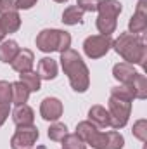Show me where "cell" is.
<instances>
[{"instance_id":"obj_1","label":"cell","mask_w":147,"mask_h":149,"mask_svg":"<svg viewBox=\"0 0 147 149\" xmlns=\"http://www.w3.org/2000/svg\"><path fill=\"white\" fill-rule=\"evenodd\" d=\"M61 64L64 73L69 78V83L74 92H85L90 85V76H88V68L80 57V54L71 49L64 50L61 54Z\"/></svg>"},{"instance_id":"obj_2","label":"cell","mask_w":147,"mask_h":149,"mask_svg":"<svg viewBox=\"0 0 147 149\" xmlns=\"http://www.w3.org/2000/svg\"><path fill=\"white\" fill-rule=\"evenodd\" d=\"M132 101H133V95H132V92L128 90L126 85L114 87L111 90L109 116H111V127L114 130H119V128H123L128 123L130 109H132Z\"/></svg>"},{"instance_id":"obj_3","label":"cell","mask_w":147,"mask_h":149,"mask_svg":"<svg viewBox=\"0 0 147 149\" xmlns=\"http://www.w3.org/2000/svg\"><path fill=\"white\" fill-rule=\"evenodd\" d=\"M114 50L130 64H146L147 57V47L144 35H132V33H123L116 42H112Z\"/></svg>"},{"instance_id":"obj_4","label":"cell","mask_w":147,"mask_h":149,"mask_svg":"<svg viewBox=\"0 0 147 149\" xmlns=\"http://www.w3.org/2000/svg\"><path fill=\"white\" fill-rule=\"evenodd\" d=\"M99 17H97V30L102 35L111 37V33L116 30V19L121 14L123 7L118 0H101L99 3Z\"/></svg>"},{"instance_id":"obj_5","label":"cell","mask_w":147,"mask_h":149,"mask_svg":"<svg viewBox=\"0 0 147 149\" xmlns=\"http://www.w3.org/2000/svg\"><path fill=\"white\" fill-rule=\"evenodd\" d=\"M71 45V35L61 30H43L37 37V47L42 52H54L59 50L61 54L68 50Z\"/></svg>"},{"instance_id":"obj_6","label":"cell","mask_w":147,"mask_h":149,"mask_svg":"<svg viewBox=\"0 0 147 149\" xmlns=\"http://www.w3.org/2000/svg\"><path fill=\"white\" fill-rule=\"evenodd\" d=\"M112 47V38L107 35H94L88 37L83 43V50L90 59H99L102 56H106Z\"/></svg>"},{"instance_id":"obj_7","label":"cell","mask_w":147,"mask_h":149,"mask_svg":"<svg viewBox=\"0 0 147 149\" xmlns=\"http://www.w3.org/2000/svg\"><path fill=\"white\" fill-rule=\"evenodd\" d=\"M37 139H38V128L35 125L17 127L16 134L10 139V148L12 149H30L35 146Z\"/></svg>"},{"instance_id":"obj_8","label":"cell","mask_w":147,"mask_h":149,"mask_svg":"<svg viewBox=\"0 0 147 149\" xmlns=\"http://www.w3.org/2000/svg\"><path fill=\"white\" fill-rule=\"evenodd\" d=\"M128 30L132 35H144L147 30V2L140 0L137 5L135 14L132 16L130 23H128Z\"/></svg>"},{"instance_id":"obj_9","label":"cell","mask_w":147,"mask_h":149,"mask_svg":"<svg viewBox=\"0 0 147 149\" xmlns=\"http://www.w3.org/2000/svg\"><path fill=\"white\" fill-rule=\"evenodd\" d=\"M40 114L47 121H55L62 116V102L55 97H45L40 104Z\"/></svg>"},{"instance_id":"obj_10","label":"cell","mask_w":147,"mask_h":149,"mask_svg":"<svg viewBox=\"0 0 147 149\" xmlns=\"http://www.w3.org/2000/svg\"><path fill=\"white\" fill-rule=\"evenodd\" d=\"M33 61H35V56H33L31 50H28V49H23V50H21V49H19L17 56L14 57V61H12L10 64H12V68H14L17 73H26V71H31Z\"/></svg>"},{"instance_id":"obj_11","label":"cell","mask_w":147,"mask_h":149,"mask_svg":"<svg viewBox=\"0 0 147 149\" xmlns=\"http://www.w3.org/2000/svg\"><path fill=\"white\" fill-rule=\"evenodd\" d=\"M88 120H90V123L95 125L97 128L111 127L109 111H106V108H102V106H92L90 111H88Z\"/></svg>"},{"instance_id":"obj_12","label":"cell","mask_w":147,"mask_h":149,"mask_svg":"<svg viewBox=\"0 0 147 149\" xmlns=\"http://www.w3.org/2000/svg\"><path fill=\"white\" fill-rule=\"evenodd\" d=\"M126 87L132 92L133 99H146L147 97V80L142 73L135 74V78L130 83H126Z\"/></svg>"},{"instance_id":"obj_13","label":"cell","mask_w":147,"mask_h":149,"mask_svg":"<svg viewBox=\"0 0 147 149\" xmlns=\"http://www.w3.org/2000/svg\"><path fill=\"white\" fill-rule=\"evenodd\" d=\"M12 120L17 127H26V125H33V120H35V113L30 106L23 104V106H17L16 111L12 113Z\"/></svg>"},{"instance_id":"obj_14","label":"cell","mask_w":147,"mask_h":149,"mask_svg":"<svg viewBox=\"0 0 147 149\" xmlns=\"http://www.w3.org/2000/svg\"><path fill=\"white\" fill-rule=\"evenodd\" d=\"M112 74H114L116 80H119L123 85H126V83H130L135 78L137 71L133 70V64H130V63H119V64H116L112 68Z\"/></svg>"},{"instance_id":"obj_15","label":"cell","mask_w":147,"mask_h":149,"mask_svg":"<svg viewBox=\"0 0 147 149\" xmlns=\"http://www.w3.org/2000/svg\"><path fill=\"white\" fill-rule=\"evenodd\" d=\"M38 76L43 80H54L57 76V63L52 57H43L38 63Z\"/></svg>"},{"instance_id":"obj_16","label":"cell","mask_w":147,"mask_h":149,"mask_svg":"<svg viewBox=\"0 0 147 149\" xmlns=\"http://www.w3.org/2000/svg\"><path fill=\"white\" fill-rule=\"evenodd\" d=\"M0 24H2V28H3L5 33H14V31H17L19 26H21V17H19L17 10L2 14V16H0Z\"/></svg>"},{"instance_id":"obj_17","label":"cell","mask_w":147,"mask_h":149,"mask_svg":"<svg viewBox=\"0 0 147 149\" xmlns=\"http://www.w3.org/2000/svg\"><path fill=\"white\" fill-rule=\"evenodd\" d=\"M17 52H19L17 43H16L14 40H5V42L0 45V61L9 64V63L14 61V57L17 56Z\"/></svg>"},{"instance_id":"obj_18","label":"cell","mask_w":147,"mask_h":149,"mask_svg":"<svg viewBox=\"0 0 147 149\" xmlns=\"http://www.w3.org/2000/svg\"><path fill=\"white\" fill-rule=\"evenodd\" d=\"M30 97V88L23 83V81H16L12 83V102L16 106H23Z\"/></svg>"},{"instance_id":"obj_19","label":"cell","mask_w":147,"mask_h":149,"mask_svg":"<svg viewBox=\"0 0 147 149\" xmlns=\"http://www.w3.org/2000/svg\"><path fill=\"white\" fill-rule=\"evenodd\" d=\"M62 23H64V24H69V26L83 23V10L78 9L76 5H69V7L62 12Z\"/></svg>"},{"instance_id":"obj_20","label":"cell","mask_w":147,"mask_h":149,"mask_svg":"<svg viewBox=\"0 0 147 149\" xmlns=\"http://www.w3.org/2000/svg\"><path fill=\"white\" fill-rule=\"evenodd\" d=\"M125 146V139L119 132L116 130H109L106 132V144H104V149H123Z\"/></svg>"},{"instance_id":"obj_21","label":"cell","mask_w":147,"mask_h":149,"mask_svg":"<svg viewBox=\"0 0 147 149\" xmlns=\"http://www.w3.org/2000/svg\"><path fill=\"white\" fill-rule=\"evenodd\" d=\"M21 80L19 81H23L28 88H30V92H38L40 90V76H38L37 71H26V73H21Z\"/></svg>"},{"instance_id":"obj_22","label":"cell","mask_w":147,"mask_h":149,"mask_svg":"<svg viewBox=\"0 0 147 149\" xmlns=\"http://www.w3.org/2000/svg\"><path fill=\"white\" fill-rule=\"evenodd\" d=\"M64 149H87V144L76 135V134H66V137L61 141Z\"/></svg>"},{"instance_id":"obj_23","label":"cell","mask_w":147,"mask_h":149,"mask_svg":"<svg viewBox=\"0 0 147 149\" xmlns=\"http://www.w3.org/2000/svg\"><path fill=\"white\" fill-rule=\"evenodd\" d=\"M68 134V127L64 123H54L50 128H49V137L50 141H55V142H61Z\"/></svg>"},{"instance_id":"obj_24","label":"cell","mask_w":147,"mask_h":149,"mask_svg":"<svg viewBox=\"0 0 147 149\" xmlns=\"http://www.w3.org/2000/svg\"><path fill=\"white\" fill-rule=\"evenodd\" d=\"M12 102V83L0 80V104H10Z\"/></svg>"},{"instance_id":"obj_25","label":"cell","mask_w":147,"mask_h":149,"mask_svg":"<svg viewBox=\"0 0 147 149\" xmlns=\"http://www.w3.org/2000/svg\"><path fill=\"white\" fill-rule=\"evenodd\" d=\"M133 135H135L139 141L146 142V139H147V121L146 120H139V121L133 125Z\"/></svg>"},{"instance_id":"obj_26","label":"cell","mask_w":147,"mask_h":149,"mask_svg":"<svg viewBox=\"0 0 147 149\" xmlns=\"http://www.w3.org/2000/svg\"><path fill=\"white\" fill-rule=\"evenodd\" d=\"M99 3H101V0H78L76 7L81 9L83 12H95L99 9Z\"/></svg>"},{"instance_id":"obj_27","label":"cell","mask_w":147,"mask_h":149,"mask_svg":"<svg viewBox=\"0 0 147 149\" xmlns=\"http://www.w3.org/2000/svg\"><path fill=\"white\" fill-rule=\"evenodd\" d=\"M16 9V0H0V16L7 12H14Z\"/></svg>"},{"instance_id":"obj_28","label":"cell","mask_w":147,"mask_h":149,"mask_svg":"<svg viewBox=\"0 0 147 149\" xmlns=\"http://www.w3.org/2000/svg\"><path fill=\"white\" fill-rule=\"evenodd\" d=\"M37 0H16V9H31Z\"/></svg>"},{"instance_id":"obj_29","label":"cell","mask_w":147,"mask_h":149,"mask_svg":"<svg viewBox=\"0 0 147 149\" xmlns=\"http://www.w3.org/2000/svg\"><path fill=\"white\" fill-rule=\"evenodd\" d=\"M7 116H9V106L7 104H0V127L5 123Z\"/></svg>"},{"instance_id":"obj_30","label":"cell","mask_w":147,"mask_h":149,"mask_svg":"<svg viewBox=\"0 0 147 149\" xmlns=\"http://www.w3.org/2000/svg\"><path fill=\"white\" fill-rule=\"evenodd\" d=\"M3 37H5V31H3V28H2V24H0V42L3 40Z\"/></svg>"},{"instance_id":"obj_31","label":"cell","mask_w":147,"mask_h":149,"mask_svg":"<svg viewBox=\"0 0 147 149\" xmlns=\"http://www.w3.org/2000/svg\"><path fill=\"white\" fill-rule=\"evenodd\" d=\"M54 2H59V3H62V2H68V0H54Z\"/></svg>"},{"instance_id":"obj_32","label":"cell","mask_w":147,"mask_h":149,"mask_svg":"<svg viewBox=\"0 0 147 149\" xmlns=\"http://www.w3.org/2000/svg\"><path fill=\"white\" fill-rule=\"evenodd\" d=\"M38 149H45V148H38Z\"/></svg>"},{"instance_id":"obj_33","label":"cell","mask_w":147,"mask_h":149,"mask_svg":"<svg viewBox=\"0 0 147 149\" xmlns=\"http://www.w3.org/2000/svg\"><path fill=\"white\" fill-rule=\"evenodd\" d=\"M62 149H64V148H62Z\"/></svg>"}]
</instances>
